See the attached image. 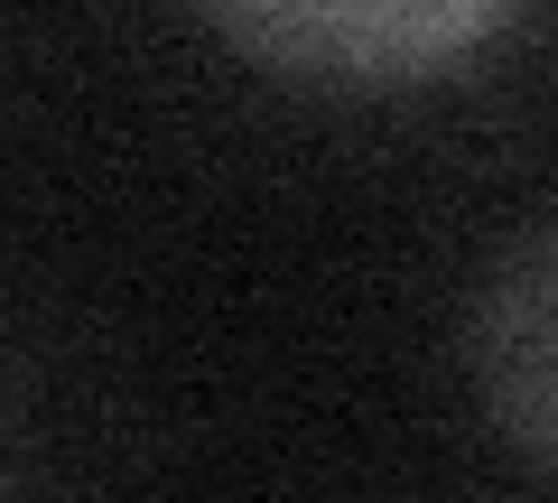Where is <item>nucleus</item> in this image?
I'll use <instances>...</instances> for the list:
<instances>
[{"mask_svg": "<svg viewBox=\"0 0 558 503\" xmlns=\"http://www.w3.org/2000/svg\"><path fill=\"white\" fill-rule=\"evenodd\" d=\"M233 57L289 84H438L521 20V0H186Z\"/></svg>", "mask_w": 558, "mask_h": 503, "instance_id": "f257e3e1", "label": "nucleus"}, {"mask_svg": "<svg viewBox=\"0 0 558 503\" xmlns=\"http://www.w3.org/2000/svg\"><path fill=\"white\" fill-rule=\"evenodd\" d=\"M465 383L512 457L558 476V215L521 224L465 299Z\"/></svg>", "mask_w": 558, "mask_h": 503, "instance_id": "f03ea898", "label": "nucleus"}]
</instances>
